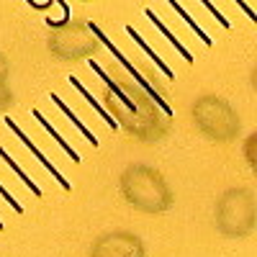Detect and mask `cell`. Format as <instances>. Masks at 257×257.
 Returning <instances> with one entry per match:
<instances>
[{
	"label": "cell",
	"instance_id": "obj_1",
	"mask_svg": "<svg viewBox=\"0 0 257 257\" xmlns=\"http://www.w3.org/2000/svg\"><path fill=\"white\" fill-rule=\"evenodd\" d=\"M93 72L100 75V80L108 85V93H105V113H108L116 126H121L128 137H134L139 142H157L170 132V121L157 105L149 98L142 88L132 85L128 80H123L121 75H108L98 62L90 59Z\"/></svg>",
	"mask_w": 257,
	"mask_h": 257
},
{
	"label": "cell",
	"instance_id": "obj_2",
	"mask_svg": "<svg viewBox=\"0 0 257 257\" xmlns=\"http://www.w3.org/2000/svg\"><path fill=\"white\" fill-rule=\"evenodd\" d=\"M121 196L123 201L142 213H162L175 203V193L165 175L152 165H128L121 173Z\"/></svg>",
	"mask_w": 257,
	"mask_h": 257
},
{
	"label": "cell",
	"instance_id": "obj_3",
	"mask_svg": "<svg viewBox=\"0 0 257 257\" xmlns=\"http://www.w3.org/2000/svg\"><path fill=\"white\" fill-rule=\"evenodd\" d=\"M190 116H193V123H196L198 132L216 144H229L242 132V118H239L237 108L216 93L198 95L190 105Z\"/></svg>",
	"mask_w": 257,
	"mask_h": 257
},
{
	"label": "cell",
	"instance_id": "obj_4",
	"mask_svg": "<svg viewBox=\"0 0 257 257\" xmlns=\"http://www.w3.org/2000/svg\"><path fill=\"white\" fill-rule=\"evenodd\" d=\"M254 221H257V203L249 188H229L219 196L216 208H213V224H216L221 237L244 239L252 234Z\"/></svg>",
	"mask_w": 257,
	"mask_h": 257
},
{
	"label": "cell",
	"instance_id": "obj_5",
	"mask_svg": "<svg viewBox=\"0 0 257 257\" xmlns=\"http://www.w3.org/2000/svg\"><path fill=\"white\" fill-rule=\"evenodd\" d=\"M49 39L47 47L52 57L64 62H80V59H93V54L100 49V41L93 34V24L80 18L67 21H49Z\"/></svg>",
	"mask_w": 257,
	"mask_h": 257
},
{
	"label": "cell",
	"instance_id": "obj_6",
	"mask_svg": "<svg viewBox=\"0 0 257 257\" xmlns=\"http://www.w3.org/2000/svg\"><path fill=\"white\" fill-rule=\"evenodd\" d=\"M90 257H147V247L134 231H105L93 239Z\"/></svg>",
	"mask_w": 257,
	"mask_h": 257
},
{
	"label": "cell",
	"instance_id": "obj_7",
	"mask_svg": "<svg viewBox=\"0 0 257 257\" xmlns=\"http://www.w3.org/2000/svg\"><path fill=\"white\" fill-rule=\"evenodd\" d=\"M6 126L11 128V132H13V134H16L18 139H21V144H24V147L29 149V152H31V155H34V157H36V160H39L41 165H44V167L49 170V173H52V178H54V180H57V183L62 185V190H72L70 180L64 178V175H59V170L54 167V162H52V160H47V155L41 152V149H39V147H36V144H34V142H31V139H29V137H26L24 132H21V128H18V123H16V121H13L11 116H6Z\"/></svg>",
	"mask_w": 257,
	"mask_h": 257
},
{
	"label": "cell",
	"instance_id": "obj_8",
	"mask_svg": "<svg viewBox=\"0 0 257 257\" xmlns=\"http://www.w3.org/2000/svg\"><path fill=\"white\" fill-rule=\"evenodd\" d=\"M144 16H147V18H149V21H152V24L157 26V31H160V34H162V36H165V39L170 41V44H173V47L178 49V54H180V57H183L185 62H193V54H190V52H188V49H185V47L180 44V41H178V39L173 36V31H170V29H167V26L162 24V21H160V18L155 16V11H144Z\"/></svg>",
	"mask_w": 257,
	"mask_h": 257
},
{
	"label": "cell",
	"instance_id": "obj_9",
	"mask_svg": "<svg viewBox=\"0 0 257 257\" xmlns=\"http://www.w3.org/2000/svg\"><path fill=\"white\" fill-rule=\"evenodd\" d=\"M34 118H36V121H39L41 126L47 128V134H52V137H54V142H57V144H59V147L64 149V152H67V155L72 157V162H80V155L75 152V147H72V144H70L67 139H64V137H62V134L57 132V128H54V126H52V123H49V121L44 118V113H41V111H34Z\"/></svg>",
	"mask_w": 257,
	"mask_h": 257
},
{
	"label": "cell",
	"instance_id": "obj_10",
	"mask_svg": "<svg viewBox=\"0 0 257 257\" xmlns=\"http://www.w3.org/2000/svg\"><path fill=\"white\" fill-rule=\"evenodd\" d=\"M0 160H3V162H6V165H8L11 170H13V173H16V175L21 178V183H24L26 188H31V193H34L36 198L41 196V188H39V185H36V183H34V180H31V178H29L26 173H24V170L18 167V162H16V160H13V157H11V155L6 152V147H3V144H0Z\"/></svg>",
	"mask_w": 257,
	"mask_h": 257
},
{
	"label": "cell",
	"instance_id": "obj_11",
	"mask_svg": "<svg viewBox=\"0 0 257 257\" xmlns=\"http://www.w3.org/2000/svg\"><path fill=\"white\" fill-rule=\"evenodd\" d=\"M52 100H54V103L59 105V111H62L64 116H67V118H70V121H72V123H75L77 128H80V132H82V137H85V139H88V142H90L93 147H98V139H95V134L90 132V128H88V126H82V123H80V118H77V116L72 113V108H70V105H67V103H64V100H62V98H59L57 93H52Z\"/></svg>",
	"mask_w": 257,
	"mask_h": 257
},
{
	"label": "cell",
	"instance_id": "obj_12",
	"mask_svg": "<svg viewBox=\"0 0 257 257\" xmlns=\"http://www.w3.org/2000/svg\"><path fill=\"white\" fill-rule=\"evenodd\" d=\"M126 34H128V36H132V39L137 41V44H139V47H142V49H144V52H147L149 57H152V59H155V64H157V67H160V70H162V72H165L167 77H173V70H170V67H167V64H165V62H162V59H160V57L155 54V49H152V47H149V44H147V41H144V39L139 36V31H134V26H126Z\"/></svg>",
	"mask_w": 257,
	"mask_h": 257
},
{
	"label": "cell",
	"instance_id": "obj_13",
	"mask_svg": "<svg viewBox=\"0 0 257 257\" xmlns=\"http://www.w3.org/2000/svg\"><path fill=\"white\" fill-rule=\"evenodd\" d=\"M170 6H173V8L178 11V16H180V18H185V21H188V26H190L193 31H196V34L201 36V41H203V44H206V47H211V39H208V36H206V34L201 31V26L196 24V21H193V18H190V16H188V13L183 11V6H180V3H175V0H170Z\"/></svg>",
	"mask_w": 257,
	"mask_h": 257
},
{
	"label": "cell",
	"instance_id": "obj_14",
	"mask_svg": "<svg viewBox=\"0 0 257 257\" xmlns=\"http://www.w3.org/2000/svg\"><path fill=\"white\" fill-rule=\"evenodd\" d=\"M13 103H16V95H13V90L8 88V82L0 85V113H6Z\"/></svg>",
	"mask_w": 257,
	"mask_h": 257
},
{
	"label": "cell",
	"instance_id": "obj_15",
	"mask_svg": "<svg viewBox=\"0 0 257 257\" xmlns=\"http://www.w3.org/2000/svg\"><path fill=\"white\" fill-rule=\"evenodd\" d=\"M0 196H3V201H6V203H8V206H11L16 213H24V206H21V203H18L13 196H11V190H6L3 185H0Z\"/></svg>",
	"mask_w": 257,
	"mask_h": 257
},
{
	"label": "cell",
	"instance_id": "obj_16",
	"mask_svg": "<svg viewBox=\"0 0 257 257\" xmlns=\"http://www.w3.org/2000/svg\"><path fill=\"white\" fill-rule=\"evenodd\" d=\"M11 77V62L6 59V54H0V85H6Z\"/></svg>",
	"mask_w": 257,
	"mask_h": 257
},
{
	"label": "cell",
	"instance_id": "obj_17",
	"mask_svg": "<svg viewBox=\"0 0 257 257\" xmlns=\"http://www.w3.org/2000/svg\"><path fill=\"white\" fill-rule=\"evenodd\" d=\"M254 134H249L247 137V142H244V155H247V162H249V167H254V155H252V144H254Z\"/></svg>",
	"mask_w": 257,
	"mask_h": 257
},
{
	"label": "cell",
	"instance_id": "obj_18",
	"mask_svg": "<svg viewBox=\"0 0 257 257\" xmlns=\"http://www.w3.org/2000/svg\"><path fill=\"white\" fill-rule=\"evenodd\" d=\"M203 6H206V8H208V11H211V13H213V16H216V21H221V26H229V24H226V18H224V16H221V13H219V11H216V8H213V6H211V3H203Z\"/></svg>",
	"mask_w": 257,
	"mask_h": 257
},
{
	"label": "cell",
	"instance_id": "obj_19",
	"mask_svg": "<svg viewBox=\"0 0 257 257\" xmlns=\"http://www.w3.org/2000/svg\"><path fill=\"white\" fill-rule=\"evenodd\" d=\"M0 229H3V221H0Z\"/></svg>",
	"mask_w": 257,
	"mask_h": 257
}]
</instances>
